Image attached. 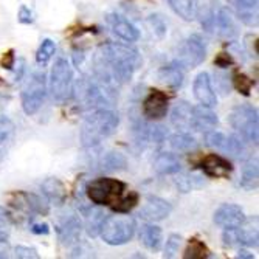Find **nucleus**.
<instances>
[{
  "mask_svg": "<svg viewBox=\"0 0 259 259\" xmlns=\"http://www.w3.org/2000/svg\"><path fill=\"white\" fill-rule=\"evenodd\" d=\"M222 241L225 245L228 247H251L256 248L257 247V230L256 228H242L236 227V228H227L224 230L222 234Z\"/></svg>",
  "mask_w": 259,
  "mask_h": 259,
  "instance_id": "obj_12",
  "label": "nucleus"
},
{
  "mask_svg": "<svg viewBox=\"0 0 259 259\" xmlns=\"http://www.w3.org/2000/svg\"><path fill=\"white\" fill-rule=\"evenodd\" d=\"M140 241L143 244L146 248L149 250H154L157 251L161 245V241H163V233H161V228L154 225V224H146L140 228Z\"/></svg>",
  "mask_w": 259,
  "mask_h": 259,
  "instance_id": "obj_25",
  "label": "nucleus"
},
{
  "mask_svg": "<svg viewBox=\"0 0 259 259\" xmlns=\"http://www.w3.org/2000/svg\"><path fill=\"white\" fill-rule=\"evenodd\" d=\"M214 224L224 230L227 228H236L245 224L247 216L244 213V209L239 205L234 203H224L214 211Z\"/></svg>",
  "mask_w": 259,
  "mask_h": 259,
  "instance_id": "obj_11",
  "label": "nucleus"
},
{
  "mask_svg": "<svg viewBox=\"0 0 259 259\" xmlns=\"http://www.w3.org/2000/svg\"><path fill=\"white\" fill-rule=\"evenodd\" d=\"M257 177H259V168H257V158H250L244 163L242 166V176H241V186L248 191H253L257 188Z\"/></svg>",
  "mask_w": 259,
  "mask_h": 259,
  "instance_id": "obj_27",
  "label": "nucleus"
},
{
  "mask_svg": "<svg viewBox=\"0 0 259 259\" xmlns=\"http://www.w3.org/2000/svg\"><path fill=\"white\" fill-rule=\"evenodd\" d=\"M206 58V44L200 34H191L185 40H182L179 47L177 61L185 68H196Z\"/></svg>",
  "mask_w": 259,
  "mask_h": 259,
  "instance_id": "obj_8",
  "label": "nucleus"
},
{
  "mask_svg": "<svg viewBox=\"0 0 259 259\" xmlns=\"http://www.w3.org/2000/svg\"><path fill=\"white\" fill-rule=\"evenodd\" d=\"M31 233L39 234V236H40V234H44V236H45V234L50 233V227L47 224H33L31 225Z\"/></svg>",
  "mask_w": 259,
  "mask_h": 259,
  "instance_id": "obj_47",
  "label": "nucleus"
},
{
  "mask_svg": "<svg viewBox=\"0 0 259 259\" xmlns=\"http://www.w3.org/2000/svg\"><path fill=\"white\" fill-rule=\"evenodd\" d=\"M8 253H10L8 233L0 231V257H8Z\"/></svg>",
  "mask_w": 259,
  "mask_h": 259,
  "instance_id": "obj_43",
  "label": "nucleus"
},
{
  "mask_svg": "<svg viewBox=\"0 0 259 259\" xmlns=\"http://www.w3.org/2000/svg\"><path fill=\"white\" fill-rule=\"evenodd\" d=\"M93 62L97 79L115 89L132 79L140 65V55L129 45L107 42L97 50Z\"/></svg>",
  "mask_w": 259,
  "mask_h": 259,
  "instance_id": "obj_1",
  "label": "nucleus"
},
{
  "mask_svg": "<svg viewBox=\"0 0 259 259\" xmlns=\"http://www.w3.org/2000/svg\"><path fill=\"white\" fill-rule=\"evenodd\" d=\"M214 64H216L218 67H221V68H227V67L233 65V59H231V56H230V55H227V53H221V55L214 59Z\"/></svg>",
  "mask_w": 259,
  "mask_h": 259,
  "instance_id": "obj_46",
  "label": "nucleus"
},
{
  "mask_svg": "<svg viewBox=\"0 0 259 259\" xmlns=\"http://www.w3.org/2000/svg\"><path fill=\"white\" fill-rule=\"evenodd\" d=\"M16 137V126L7 115H0V163L8 155Z\"/></svg>",
  "mask_w": 259,
  "mask_h": 259,
  "instance_id": "obj_22",
  "label": "nucleus"
},
{
  "mask_svg": "<svg viewBox=\"0 0 259 259\" xmlns=\"http://www.w3.org/2000/svg\"><path fill=\"white\" fill-rule=\"evenodd\" d=\"M40 190L47 199V202H50L56 206H62L67 200V190L64 183L56 179V177H50L42 182Z\"/></svg>",
  "mask_w": 259,
  "mask_h": 259,
  "instance_id": "obj_20",
  "label": "nucleus"
},
{
  "mask_svg": "<svg viewBox=\"0 0 259 259\" xmlns=\"http://www.w3.org/2000/svg\"><path fill=\"white\" fill-rule=\"evenodd\" d=\"M107 25L116 37H120L124 42H137L140 39L138 28L121 14L116 13L107 14Z\"/></svg>",
  "mask_w": 259,
  "mask_h": 259,
  "instance_id": "obj_15",
  "label": "nucleus"
},
{
  "mask_svg": "<svg viewBox=\"0 0 259 259\" xmlns=\"http://www.w3.org/2000/svg\"><path fill=\"white\" fill-rule=\"evenodd\" d=\"M55 230L58 233V238L62 245L73 247L79 242L82 224H81V219L75 213H68L56 224Z\"/></svg>",
  "mask_w": 259,
  "mask_h": 259,
  "instance_id": "obj_9",
  "label": "nucleus"
},
{
  "mask_svg": "<svg viewBox=\"0 0 259 259\" xmlns=\"http://www.w3.org/2000/svg\"><path fill=\"white\" fill-rule=\"evenodd\" d=\"M172 213V206L168 200H164L158 196H148L146 203L141 208L138 216L148 222H160L166 219Z\"/></svg>",
  "mask_w": 259,
  "mask_h": 259,
  "instance_id": "obj_14",
  "label": "nucleus"
},
{
  "mask_svg": "<svg viewBox=\"0 0 259 259\" xmlns=\"http://www.w3.org/2000/svg\"><path fill=\"white\" fill-rule=\"evenodd\" d=\"M236 257H239V259H253L254 256H253L251 253L245 251V250H239L238 254H236Z\"/></svg>",
  "mask_w": 259,
  "mask_h": 259,
  "instance_id": "obj_49",
  "label": "nucleus"
},
{
  "mask_svg": "<svg viewBox=\"0 0 259 259\" xmlns=\"http://www.w3.org/2000/svg\"><path fill=\"white\" fill-rule=\"evenodd\" d=\"M180 169H182V164L179 158L171 152H161L154 160V171L160 176L177 174L180 172Z\"/></svg>",
  "mask_w": 259,
  "mask_h": 259,
  "instance_id": "obj_24",
  "label": "nucleus"
},
{
  "mask_svg": "<svg viewBox=\"0 0 259 259\" xmlns=\"http://www.w3.org/2000/svg\"><path fill=\"white\" fill-rule=\"evenodd\" d=\"M225 154H230L233 157H244L247 154V149H245V145L241 137H236V135H227V141H225V148L224 151Z\"/></svg>",
  "mask_w": 259,
  "mask_h": 259,
  "instance_id": "obj_34",
  "label": "nucleus"
},
{
  "mask_svg": "<svg viewBox=\"0 0 259 259\" xmlns=\"http://www.w3.org/2000/svg\"><path fill=\"white\" fill-rule=\"evenodd\" d=\"M176 186L180 193H190L193 190H197V188L203 186V180L199 176L194 174H183L179 179H176Z\"/></svg>",
  "mask_w": 259,
  "mask_h": 259,
  "instance_id": "obj_31",
  "label": "nucleus"
},
{
  "mask_svg": "<svg viewBox=\"0 0 259 259\" xmlns=\"http://www.w3.org/2000/svg\"><path fill=\"white\" fill-rule=\"evenodd\" d=\"M149 23L154 30V33L158 36V37H164L166 36V31H168V27H166V22L163 20V17L160 14H151L149 16Z\"/></svg>",
  "mask_w": 259,
  "mask_h": 259,
  "instance_id": "obj_40",
  "label": "nucleus"
},
{
  "mask_svg": "<svg viewBox=\"0 0 259 259\" xmlns=\"http://www.w3.org/2000/svg\"><path fill=\"white\" fill-rule=\"evenodd\" d=\"M17 20H19V23H23V25H31V23L34 22V14H33V11L28 7L22 5L19 8Z\"/></svg>",
  "mask_w": 259,
  "mask_h": 259,
  "instance_id": "obj_42",
  "label": "nucleus"
},
{
  "mask_svg": "<svg viewBox=\"0 0 259 259\" xmlns=\"http://www.w3.org/2000/svg\"><path fill=\"white\" fill-rule=\"evenodd\" d=\"M218 124H219V118L211 107L202 104L194 107V131L206 132L209 131V127H216Z\"/></svg>",
  "mask_w": 259,
  "mask_h": 259,
  "instance_id": "obj_23",
  "label": "nucleus"
},
{
  "mask_svg": "<svg viewBox=\"0 0 259 259\" xmlns=\"http://www.w3.org/2000/svg\"><path fill=\"white\" fill-rule=\"evenodd\" d=\"M120 126V116L109 107L92 110L81 127V143L84 148H95L103 140L112 137Z\"/></svg>",
  "mask_w": 259,
  "mask_h": 259,
  "instance_id": "obj_2",
  "label": "nucleus"
},
{
  "mask_svg": "<svg viewBox=\"0 0 259 259\" xmlns=\"http://www.w3.org/2000/svg\"><path fill=\"white\" fill-rule=\"evenodd\" d=\"M200 168L205 172V176L213 177V179H224L228 177V174L233 171V166L228 160H225L224 157L218 155V154H209L206 155L202 163Z\"/></svg>",
  "mask_w": 259,
  "mask_h": 259,
  "instance_id": "obj_17",
  "label": "nucleus"
},
{
  "mask_svg": "<svg viewBox=\"0 0 259 259\" xmlns=\"http://www.w3.org/2000/svg\"><path fill=\"white\" fill-rule=\"evenodd\" d=\"M14 256L19 259H37V250L31 248V247H25V245H17L14 248Z\"/></svg>",
  "mask_w": 259,
  "mask_h": 259,
  "instance_id": "obj_41",
  "label": "nucleus"
},
{
  "mask_svg": "<svg viewBox=\"0 0 259 259\" xmlns=\"http://www.w3.org/2000/svg\"><path fill=\"white\" fill-rule=\"evenodd\" d=\"M169 110V100L166 93L160 90H152L146 100L143 101V115L149 121H157L161 120L168 115Z\"/></svg>",
  "mask_w": 259,
  "mask_h": 259,
  "instance_id": "obj_13",
  "label": "nucleus"
},
{
  "mask_svg": "<svg viewBox=\"0 0 259 259\" xmlns=\"http://www.w3.org/2000/svg\"><path fill=\"white\" fill-rule=\"evenodd\" d=\"M16 68V72H14V81H20L22 76H23V72H25V61L23 59H17V65L14 64Z\"/></svg>",
  "mask_w": 259,
  "mask_h": 259,
  "instance_id": "obj_48",
  "label": "nucleus"
},
{
  "mask_svg": "<svg viewBox=\"0 0 259 259\" xmlns=\"http://www.w3.org/2000/svg\"><path fill=\"white\" fill-rule=\"evenodd\" d=\"M218 37L224 40H234L238 37V27L234 22L233 13L227 8H221L213 17H211V30Z\"/></svg>",
  "mask_w": 259,
  "mask_h": 259,
  "instance_id": "obj_10",
  "label": "nucleus"
},
{
  "mask_svg": "<svg viewBox=\"0 0 259 259\" xmlns=\"http://www.w3.org/2000/svg\"><path fill=\"white\" fill-rule=\"evenodd\" d=\"M11 225V214L0 205V231H7Z\"/></svg>",
  "mask_w": 259,
  "mask_h": 259,
  "instance_id": "obj_44",
  "label": "nucleus"
},
{
  "mask_svg": "<svg viewBox=\"0 0 259 259\" xmlns=\"http://www.w3.org/2000/svg\"><path fill=\"white\" fill-rule=\"evenodd\" d=\"M127 166V160L121 152H116V151H110L107 152L103 160H101V168L104 171L109 172H115V171H123Z\"/></svg>",
  "mask_w": 259,
  "mask_h": 259,
  "instance_id": "obj_29",
  "label": "nucleus"
},
{
  "mask_svg": "<svg viewBox=\"0 0 259 259\" xmlns=\"http://www.w3.org/2000/svg\"><path fill=\"white\" fill-rule=\"evenodd\" d=\"M49 90L56 103H64L73 95V72L68 61L62 56L56 58L52 67Z\"/></svg>",
  "mask_w": 259,
  "mask_h": 259,
  "instance_id": "obj_5",
  "label": "nucleus"
},
{
  "mask_svg": "<svg viewBox=\"0 0 259 259\" xmlns=\"http://www.w3.org/2000/svg\"><path fill=\"white\" fill-rule=\"evenodd\" d=\"M169 145L177 152H191L197 149V141L188 132H177L169 137Z\"/></svg>",
  "mask_w": 259,
  "mask_h": 259,
  "instance_id": "obj_28",
  "label": "nucleus"
},
{
  "mask_svg": "<svg viewBox=\"0 0 259 259\" xmlns=\"http://www.w3.org/2000/svg\"><path fill=\"white\" fill-rule=\"evenodd\" d=\"M55 52H56V44H55V40H52V39H44L42 44L39 45L37 53H36V62L39 65H42V67L47 65V64H49V61L53 58Z\"/></svg>",
  "mask_w": 259,
  "mask_h": 259,
  "instance_id": "obj_33",
  "label": "nucleus"
},
{
  "mask_svg": "<svg viewBox=\"0 0 259 259\" xmlns=\"http://www.w3.org/2000/svg\"><path fill=\"white\" fill-rule=\"evenodd\" d=\"M126 190V185L116 179H97L87 183L85 196L93 205H110L115 199L121 197L123 191Z\"/></svg>",
  "mask_w": 259,
  "mask_h": 259,
  "instance_id": "obj_7",
  "label": "nucleus"
},
{
  "mask_svg": "<svg viewBox=\"0 0 259 259\" xmlns=\"http://www.w3.org/2000/svg\"><path fill=\"white\" fill-rule=\"evenodd\" d=\"M137 203H138V194L132 191L126 197H123L120 200H115L110 205H112V209L115 211V213H126V214H129L131 211L137 206Z\"/></svg>",
  "mask_w": 259,
  "mask_h": 259,
  "instance_id": "obj_35",
  "label": "nucleus"
},
{
  "mask_svg": "<svg viewBox=\"0 0 259 259\" xmlns=\"http://www.w3.org/2000/svg\"><path fill=\"white\" fill-rule=\"evenodd\" d=\"M135 219L126 213H116L115 216H106L100 230L101 239L109 245H124L135 236Z\"/></svg>",
  "mask_w": 259,
  "mask_h": 259,
  "instance_id": "obj_3",
  "label": "nucleus"
},
{
  "mask_svg": "<svg viewBox=\"0 0 259 259\" xmlns=\"http://www.w3.org/2000/svg\"><path fill=\"white\" fill-rule=\"evenodd\" d=\"M183 65L176 59L158 70V79L171 89H180L183 84Z\"/></svg>",
  "mask_w": 259,
  "mask_h": 259,
  "instance_id": "obj_21",
  "label": "nucleus"
},
{
  "mask_svg": "<svg viewBox=\"0 0 259 259\" xmlns=\"http://www.w3.org/2000/svg\"><path fill=\"white\" fill-rule=\"evenodd\" d=\"M230 126L236 131L244 141L253 143L254 146L259 141V118L257 109L250 104H239L228 115Z\"/></svg>",
  "mask_w": 259,
  "mask_h": 259,
  "instance_id": "obj_4",
  "label": "nucleus"
},
{
  "mask_svg": "<svg viewBox=\"0 0 259 259\" xmlns=\"http://www.w3.org/2000/svg\"><path fill=\"white\" fill-rule=\"evenodd\" d=\"M209 250L206 248V245L202 241L197 239H191L190 245L185 250L183 257L185 259H203V257H209Z\"/></svg>",
  "mask_w": 259,
  "mask_h": 259,
  "instance_id": "obj_36",
  "label": "nucleus"
},
{
  "mask_svg": "<svg viewBox=\"0 0 259 259\" xmlns=\"http://www.w3.org/2000/svg\"><path fill=\"white\" fill-rule=\"evenodd\" d=\"M238 19L248 27H257V5L259 0H228Z\"/></svg>",
  "mask_w": 259,
  "mask_h": 259,
  "instance_id": "obj_19",
  "label": "nucleus"
},
{
  "mask_svg": "<svg viewBox=\"0 0 259 259\" xmlns=\"http://www.w3.org/2000/svg\"><path fill=\"white\" fill-rule=\"evenodd\" d=\"M104 218H106V214L103 213L101 209H93V211H90L89 221H87V227H85V231L89 234V238H97V236H100V230H101V225L104 222Z\"/></svg>",
  "mask_w": 259,
  "mask_h": 259,
  "instance_id": "obj_32",
  "label": "nucleus"
},
{
  "mask_svg": "<svg viewBox=\"0 0 259 259\" xmlns=\"http://www.w3.org/2000/svg\"><path fill=\"white\" fill-rule=\"evenodd\" d=\"M233 87L236 89L239 93H242L244 97H250V92H251V87H253V81L242 75V73H236L233 76Z\"/></svg>",
  "mask_w": 259,
  "mask_h": 259,
  "instance_id": "obj_38",
  "label": "nucleus"
},
{
  "mask_svg": "<svg viewBox=\"0 0 259 259\" xmlns=\"http://www.w3.org/2000/svg\"><path fill=\"white\" fill-rule=\"evenodd\" d=\"M171 10L186 22H191L197 17L199 2L197 0H168Z\"/></svg>",
  "mask_w": 259,
  "mask_h": 259,
  "instance_id": "obj_26",
  "label": "nucleus"
},
{
  "mask_svg": "<svg viewBox=\"0 0 259 259\" xmlns=\"http://www.w3.org/2000/svg\"><path fill=\"white\" fill-rule=\"evenodd\" d=\"M47 97V76L44 70L34 72L20 93L22 109L27 115H34L44 106Z\"/></svg>",
  "mask_w": 259,
  "mask_h": 259,
  "instance_id": "obj_6",
  "label": "nucleus"
},
{
  "mask_svg": "<svg viewBox=\"0 0 259 259\" xmlns=\"http://www.w3.org/2000/svg\"><path fill=\"white\" fill-rule=\"evenodd\" d=\"M180 245H182V236H179V234H176V233L169 234V238H168V241H166V245H164L163 257H168V259L176 257L177 253H179Z\"/></svg>",
  "mask_w": 259,
  "mask_h": 259,
  "instance_id": "obj_39",
  "label": "nucleus"
},
{
  "mask_svg": "<svg viewBox=\"0 0 259 259\" xmlns=\"http://www.w3.org/2000/svg\"><path fill=\"white\" fill-rule=\"evenodd\" d=\"M171 123L182 132L194 131V107L186 101H180L171 113Z\"/></svg>",
  "mask_w": 259,
  "mask_h": 259,
  "instance_id": "obj_18",
  "label": "nucleus"
},
{
  "mask_svg": "<svg viewBox=\"0 0 259 259\" xmlns=\"http://www.w3.org/2000/svg\"><path fill=\"white\" fill-rule=\"evenodd\" d=\"M22 199H23V206H25L30 213L34 214H49V203L47 200H44L40 196L36 194H28V193H20Z\"/></svg>",
  "mask_w": 259,
  "mask_h": 259,
  "instance_id": "obj_30",
  "label": "nucleus"
},
{
  "mask_svg": "<svg viewBox=\"0 0 259 259\" xmlns=\"http://www.w3.org/2000/svg\"><path fill=\"white\" fill-rule=\"evenodd\" d=\"M14 64H16V56H14V52L13 50H10L2 58V61H0V65H2L4 68H7V70H13L14 68Z\"/></svg>",
  "mask_w": 259,
  "mask_h": 259,
  "instance_id": "obj_45",
  "label": "nucleus"
},
{
  "mask_svg": "<svg viewBox=\"0 0 259 259\" xmlns=\"http://www.w3.org/2000/svg\"><path fill=\"white\" fill-rule=\"evenodd\" d=\"M193 92H194V98L199 101V104L206 106L214 109L218 106V97L216 92L211 84V78L206 72H202L196 76L193 82Z\"/></svg>",
  "mask_w": 259,
  "mask_h": 259,
  "instance_id": "obj_16",
  "label": "nucleus"
},
{
  "mask_svg": "<svg viewBox=\"0 0 259 259\" xmlns=\"http://www.w3.org/2000/svg\"><path fill=\"white\" fill-rule=\"evenodd\" d=\"M205 141L209 148H213L216 151H224L225 148V141H227V135L219 132V131H206L205 132Z\"/></svg>",
  "mask_w": 259,
  "mask_h": 259,
  "instance_id": "obj_37",
  "label": "nucleus"
}]
</instances>
